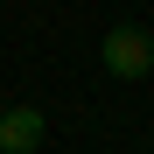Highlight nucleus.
<instances>
[{
	"mask_svg": "<svg viewBox=\"0 0 154 154\" xmlns=\"http://www.w3.org/2000/svg\"><path fill=\"white\" fill-rule=\"evenodd\" d=\"M98 56H105V70H112V77L140 84V77L154 70V35L140 28V21H112V28H105V49H98Z\"/></svg>",
	"mask_w": 154,
	"mask_h": 154,
	"instance_id": "f257e3e1",
	"label": "nucleus"
},
{
	"mask_svg": "<svg viewBox=\"0 0 154 154\" xmlns=\"http://www.w3.org/2000/svg\"><path fill=\"white\" fill-rule=\"evenodd\" d=\"M42 133H49V126H42L35 105H7V112H0V154H35Z\"/></svg>",
	"mask_w": 154,
	"mask_h": 154,
	"instance_id": "f03ea898",
	"label": "nucleus"
}]
</instances>
